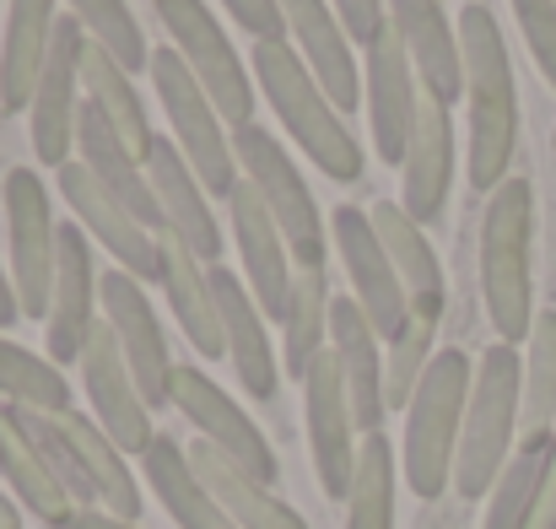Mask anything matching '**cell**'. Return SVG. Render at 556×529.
<instances>
[{
	"mask_svg": "<svg viewBox=\"0 0 556 529\" xmlns=\"http://www.w3.org/2000/svg\"><path fill=\"white\" fill-rule=\"evenodd\" d=\"M211 287H216V314H222L227 362H232L243 394H254V400H276L287 367H281V352L270 347V319H265V308L249 298L243 276H232L227 265H211Z\"/></svg>",
	"mask_w": 556,
	"mask_h": 529,
	"instance_id": "obj_21",
	"label": "cell"
},
{
	"mask_svg": "<svg viewBox=\"0 0 556 529\" xmlns=\"http://www.w3.org/2000/svg\"><path fill=\"white\" fill-rule=\"evenodd\" d=\"M5 238H11V287L22 303V319H49L54 298V254H60V222L49 205V184L38 168L5 174Z\"/></svg>",
	"mask_w": 556,
	"mask_h": 529,
	"instance_id": "obj_9",
	"label": "cell"
},
{
	"mask_svg": "<svg viewBox=\"0 0 556 529\" xmlns=\"http://www.w3.org/2000/svg\"><path fill=\"white\" fill-rule=\"evenodd\" d=\"M227 232L238 243V265H243V287L249 298L265 308V319L281 325L287 303H292V281H298V260H292V243L287 232L276 227L270 205L260 200L254 184H238L227 200Z\"/></svg>",
	"mask_w": 556,
	"mask_h": 529,
	"instance_id": "obj_18",
	"label": "cell"
},
{
	"mask_svg": "<svg viewBox=\"0 0 556 529\" xmlns=\"http://www.w3.org/2000/svg\"><path fill=\"white\" fill-rule=\"evenodd\" d=\"M0 481H5V492H11L38 525L54 529L60 519L76 514L71 492L60 487V476L49 470V459L38 454V443L22 432V421L11 416V405H0Z\"/></svg>",
	"mask_w": 556,
	"mask_h": 529,
	"instance_id": "obj_33",
	"label": "cell"
},
{
	"mask_svg": "<svg viewBox=\"0 0 556 529\" xmlns=\"http://www.w3.org/2000/svg\"><path fill=\"white\" fill-rule=\"evenodd\" d=\"M303 421H308V454H314L319 492L346 503L352 481H357L363 443H357V411H352V394H346L336 352H319L308 378H303Z\"/></svg>",
	"mask_w": 556,
	"mask_h": 529,
	"instance_id": "obj_11",
	"label": "cell"
},
{
	"mask_svg": "<svg viewBox=\"0 0 556 529\" xmlns=\"http://www.w3.org/2000/svg\"><path fill=\"white\" fill-rule=\"evenodd\" d=\"M519 427H525V352L519 347H486L476 356L470 378V405H465V432H459V459H454V492L465 503H486L508 459L519 454Z\"/></svg>",
	"mask_w": 556,
	"mask_h": 529,
	"instance_id": "obj_4",
	"label": "cell"
},
{
	"mask_svg": "<svg viewBox=\"0 0 556 529\" xmlns=\"http://www.w3.org/2000/svg\"><path fill=\"white\" fill-rule=\"evenodd\" d=\"M54 178H60V200L71 205L76 227H81L119 270H130L136 281H157V276H163V232H152L125 200H114L81 163H65Z\"/></svg>",
	"mask_w": 556,
	"mask_h": 529,
	"instance_id": "obj_13",
	"label": "cell"
},
{
	"mask_svg": "<svg viewBox=\"0 0 556 529\" xmlns=\"http://www.w3.org/2000/svg\"><path fill=\"white\" fill-rule=\"evenodd\" d=\"M530 529H556V427H552V438H546V454H541V487H535Z\"/></svg>",
	"mask_w": 556,
	"mask_h": 529,
	"instance_id": "obj_44",
	"label": "cell"
},
{
	"mask_svg": "<svg viewBox=\"0 0 556 529\" xmlns=\"http://www.w3.org/2000/svg\"><path fill=\"white\" fill-rule=\"evenodd\" d=\"M254 87L270 103V114L281 119V130L298 141V152L336 184H357L368 158L357 147V136L346 130V114L330 103V92L314 81V71L303 65V54L292 43H254L249 54Z\"/></svg>",
	"mask_w": 556,
	"mask_h": 529,
	"instance_id": "obj_2",
	"label": "cell"
},
{
	"mask_svg": "<svg viewBox=\"0 0 556 529\" xmlns=\"http://www.w3.org/2000/svg\"><path fill=\"white\" fill-rule=\"evenodd\" d=\"M508 5H514V22H519L546 87L556 92V0H508Z\"/></svg>",
	"mask_w": 556,
	"mask_h": 529,
	"instance_id": "obj_41",
	"label": "cell"
},
{
	"mask_svg": "<svg viewBox=\"0 0 556 529\" xmlns=\"http://www.w3.org/2000/svg\"><path fill=\"white\" fill-rule=\"evenodd\" d=\"M330 5L346 22V33L357 38V49H368L372 38L389 27V0H330Z\"/></svg>",
	"mask_w": 556,
	"mask_h": 529,
	"instance_id": "obj_43",
	"label": "cell"
},
{
	"mask_svg": "<svg viewBox=\"0 0 556 529\" xmlns=\"http://www.w3.org/2000/svg\"><path fill=\"white\" fill-rule=\"evenodd\" d=\"M81 54H87V27L60 11L54 27V49L49 65L38 76V92L27 103V130H33V158L43 168H65L76 163V130H81V109H87V87H81Z\"/></svg>",
	"mask_w": 556,
	"mask_h": 529,
	"instance_id": "obj_10",
	"label": "cell"
},
{
	"mask_svg": "<svg viewBox=\"0 0 556 529\" xmlns=\"http://www.w3.org/2000/svg\"><path fill=\"white\" fill-rule=\"evenodd\" d=\"M174 405L189 416V427L211 443V449H222L238 470H249L254 481H265V487H276V476H281V465H276V449H270V438L260 432V421L205 373V367H194V362H179V373H174Z\"/></svg>",
	"mask_w": 556,
	"mask_h": 529,
	"instance_id": "obj_14",
	"label": "cell"
},
{
	"mask_svg": "<svg viewBox=\"0 0 556 529\" xmlns=\"http://www.w3.org/2000/svg\"><path fill=\"white\" fill-rule=\"evenodd\" d=\"M541 454H546V443H519V454L508 459V470L497 476V487L486 497V525L481 529H530L535 487H541Z\"/></svg>",
	"mask_w": 556,
	"mask_h": 529,
	"instance_id": "obj_40",
	"label": "cell"
},
{
	"mask_svg": "<svg viewBox=\"0 0 556 529\" xmlns=\"http://www.w3.org/2000/svg\"><path fill=\"white\" fill-rule=\"evenodd\" d=\"M76 163L98 178L114 200H125L152 232H163V211H157V194H152V174L147 163L119 141V130L87 103L81 109V130H76Z\"/></svg>",
	"mask_w": 556,
	"mask_h": 529,
	"instance_id": "obj_28",
	"label": "cell"
},
{
	"mask_svg": "<svg viewBox=\"0 0 556 529\" xmlns=\"http://www.w3.org/2000/svg\"><path fill=\"white\" fill-rule=\"evenodd\" d=\"M81 389H87V405H92V421L136 459H147V449L157 443V427H152V405L130 373V362L119 352V341L109 336V325L92 330L87 352H81Z\"/></svg>",
	"mask_w": 556,
	"mask_h": 529,
	"instance_id": "obj_19",
	"label": "cell"
},
{
	"mask_svg": "<svg viewBox=\"0 0 556 529\" xmlns=\"http://www.w3.org/2000/svg\"><path fill=\"white\" fill-rule=\"evenodd\" d=\"M552 141H556V130H552Z\"/></svg>",
	"mask_w": 556,
	"mask_h": 529,
	"instance_id": "obj_48",
	"label": "cell"
},
{
	"mask_svg": "<svg viewBox=\"0 0 556 529\" xmlns=\"http://www.w3.org/2000/svg\"><path fill=\"white\" fill-rule=\"evenodd\" d=\"M556 427V314H541L525 341V427L519 443H546Z\"/></svg>",
	"mask_w": 556,
	"mask_h": 529,
	"instance_id": "obj_38",
	"label": "cell"
},
{
	"mask_svg": "<svg viewBox=\"0 0 556 529\" xmlns=\"http://www.w3.org/2000/svg\"><path fill=\"white\" fill-rule=\"evenodd\" d=\"M54 529H141L136 519H119V514H103V508H76L71 519H60Z\"/></svg>",
	"mask_w": 556,
	"mask_h": 529,
	"instance_id": "obj_45",
	"label": "cell"
},
{
	"mask_svg": "<svg viewBox=\"0 0 556 529\" xmlns=\"http://www.w3.org/2000/svg\"><path fill=\"white\" fill-rule=\"evenodd\" d=\"M394 492H400V454L383 432H372V438H363V454H357L346 529H394Z\"/></svg>",
	"mask_w": 556,
	"mask_h": 529,
	"instance_id": "obj_36",
	"label": "cell"
},
{
	"mask_svg": "<svg viewBox=\"0 0 556 529\" xmlns=\"http://www.w3.org/2000/svg\"><path fill=\"white\" fill-rule=\"evenodd\" d=\"M103 325H109V336L119 341V352L130 362V373H136L147 405H152V411L174 405V373H179V362L168 352V336H163V325H157V308H152V298H147V281H136V276L119 270V265L103 270Z\"/></svg>",
	"mask_w": 556,
	"mask_h": 529,
	"instance_id": "obj_17",
	"label": "cell"
},
{
	"mask_svg": "<svg viewBox=\"0 0 556 529\" xmlns=\"http://www.w3.org/2000/svg\"><path fill=\"white\" fill-rule=\"evenodd\" d=\"M227 22H238L243 33H254V43H287V11L281 0H222Z\"/></svg>",
	"mask_w": 556,
	"mask_h": 529,
	"instance_id": "obj_42",
	"label": "cell"
},
{
	"mask_svg": "<svg viewBox=\"0 0 556 529\" xmlns=\"http://www.w3.org/2000/svg\"><path fill=\"white\" fill-rule=\"evenodd\" d=\"M0 529H22V503L0 487Z\"/></svg>",
	"mask_w": 556,
	"mask_h": 529,
	"instance_id": "obj_47",
	"label": "cell"
},
{
	"mask_svg": "<svg viewBox=\"0 0 556 529\" xmlns=\"http://www.w3.org/2000/svg\"><path fill=\"white\" fill-rule=\"evenodd\" d=\"M459 49H465V178L476 194H492L508 184L514 152H519V92H514V60L503 22L476 0L459 11Z\"/></svg>",
	"mask_w": 556,
	"mask_h": 529,
	"instance_id": "obj_1",
	"label": "cell"
},
{
	"mask_svg": "<svg viewBox=\"0 0 556 529\" xmlns=\"http://www.w3.org/2000/svg\"><path fill=\"white\" fill-rule=\"evenodd\" d=\"M141 476H147L152 497L168 508V519L179 529H232V519L222 514V503L200 481V470H194V459H189V449L179 438L157 432V443L141 459Z\"/></svg>",
	"mask_w": 556,
	"mask_h": 529,
	"instance_id": "obj_32",
	"label": "cell"
},
{
	"mask_svg": "<svg viewBox=\"0 0 556 529\" xmlns=\"http://www.w3.org/2000/svg\"><path fill=\"white\" fill-rule=\"evenodd\" d=\"M0 405H22V411H71V383L49 356L27 352L16 341L0 336Z\"/></svg>",
	"mask_w": 556,
	"mask_h": 529,
	"instance_id": "obj_37",
	"label": "cell"
},
{
	"mask_svg": "<svg viewBox=\"0 0 556 529\" xmlns=\"http://www.w3.org/2000/svg\"><path fill=\"white\" fill-rule=\"evenodd\" d=\"M147 76H152L157 109L168 114V130H174L179 152L189 158V168L211 189V200H227L243 184L238 152H232V125L222 119V109L211 103V92L189 76L179 49H152V71Z\"/></svg>",
	"mask_w": 556,
	"mask_h": 529,
	"instance_id": "obj_6",
	"label": "cell"
},
{
	"mask_svg": "<svg viewBox=\"0 0 556 529\" xmlns=\"http://www.w3.org/2000/svg\"><path fill=\"white\" fill-rule=\"evenodd\" d=\"M330 308H336V298H330L325 270H298L292 303L281 314V367L292 378H308L314 356L330 352Z\"/></svg>",
	"mask_w": 556,
	"mask_h": 529,
	"instance_id": "obj_35",
	"label": "cell"
},
{
	"mask_svg": "<svg viewBox=\"0 0 556 529\" xmlns=\"http://www.w3.org/2000/svg\"><path fill=\"white\" fill-rule=\"evenodd\" d=\"M330 352L341 362V378H346V394H352V411H357V432L372 438L389 416V356H383V336L357 308V298H336Z\"/></svg>",
	"mask_w": 556,
	"mask_h": 529,
	"instance_id": "obj_24",
	"label": "cell"
},
{
	"mask_svg": "<svg viewBox=\"0 0 556 529\" xmlns=\"http://www.w3.org/2000/svg\"><path fill=\"white\" fill-rule=\"evenodd\" d=\"M287 11V38L303 54V65L314 71V81L330 92V103L341 114L363 109V65H357V38L346 33V22L336 16L330 0H281Z\"/></svg>",
	"mask_w": 556,
	"mask_h": 529,
	"instance_id": "obj_20",
	"label": "cell"
},
{
	"mask_svg": "<svg viewBox=\"0 0 556 529\" xmlns=\"http://www.w3.org/2000/svg\"><path fill=\"white\" fill-rule=\"evenodd\" d=\"M481 298L503 347H525L535 330V189L508 178L486 194L481 216Z\"/></svg>",
	"mask_w": 556,
	"mask_h": 529,
	"instance_id": "obj_3",
	"label": "cell"
},
{
	"mask_svg": "<svg viewBox=\"0 0 556 529\" xmlns=\"http://www.w3.org/2000/svg\"><path fill=\"white\" fill-rule=\"evenodd\" d=\"M54 421H60V432H65V443H71V454H76L81 476L92 481L98 508L141 525V487H136L130 454H125V449H119L98 421H92V411H76V405H71V411H60Z\"/></svg>",
	"mask_w": 556,
	"mask_h": 529,
	"instance_id": "obj_30",
	"label": "cell"
},
{
	"mask_svg": "<svg viewBox=\"0 0 556 529\" xmlns=\"http://www.w3.org/2000/svg\"><path fill=\"white\" fill-rule=\"evenodd\" d=\"M189 459H194L200 481L211 487V497L222 503V514L232 519V529H308L292 503L276 497V487H265V481H254L249 470H238V465H232L222 449H211L205 438L189 443Z\"/></svg>",
	"mask_w": 556,
	"mask_h": 529,
	"instance_id": "obj_31",
	"label": "cell"
},
{
	"mask_svg": "<svg viewBox=\"0 0 556 529\" xmlns=\"http://www.w3.org/2000/svg\"><path fill=\"white\" fill-rule=\"evenodd\" d=\"M54 27H60L54 0H11L5 38H0V109L5 114H27L54 49Z\"/></svg>",
	"mask_w": 556,
	"mask_h": 529,
	"instance_id": "obj_29",
	"label": "cell"
},
{
	"mask_svg": "<svg viewBox=\"0 0 556 529\" xmlns=\"http://www.w3.org/2000/svg\"><path fill=\"white\" fill-rule=\"evenodd\" d=\"M81 87H87V103L119 130V141H125L141 163H152L157 130H152V119H147V109H141L136 76H130L109 49H98L92 38H87V54H81Z\"/></svg>",
	"mask_w": 556,
	"mask_h": 529,
	"instance_id": "obj_34",
	"label": "cell"
},
{
	"mask_svg": "<svg viewBox=\"0 0 556 529\" xmlns=\"http://www.w3.org/2000/svg\"><path fill=\"white\" fill-rule=\"evenodd\" d=\"M22 319V303H16V287H11V270L0 265V330Z\"/></svg>",
	"mask_w": 556,
	"mask_h": 529,
	"instance_id": "obj_46",
	"label": "cell"
},
{
	"mask_svg": "<svg viewBox=\"0 0 556 529\" xmlns=\"http://www.w3.org/2000/svg\"><path fill=\"white\" fill-rule=\"evenodd\" d=\"M427 92H421V76L394 33V22L363 49V114H368L372 130V152L383 163H405V147H410V130H416V114H421Z\"/></svg>",
	"mask_w": 556,
	"mask_h": 529,
	"instance_id": "obj_16",
	"label": "cell"
},
{
	"mask_svg": "<svg viewBox=\"0 0 556 529\" xmlns=\"http://www.w3.org/2000/svg\"><path fill=\"white\" fill-rule=\"evenodd\" d=\"M330 243L346 265V281H352V298L357 308L372 319V330L383 336V347L400 341V330L410 325V298H405V281L394 270V260L383 254V238L372 227V216L363 205H336L330 211Z\"/></svg>",
	"mask_w": 556,
	"mask_h": 529,
	"instance_id": "obj_12",
	"label": "cell"
},
{
	"mask_svg": "<svg viewBox=\"0 0 556 529\" xmlns=\"http://www.w3.org/2000/svg\"><path fill=\"white\" fill-rule=\"evenodd\" d=\"M470 378L476 362L454 347L432 356L421 373L410 405H405V438H400V476L405 487L432 503L454 487V459H459V432H465V405H470Z\"/></svg>",
	"mask_w": 556,
	"mask_h": 529,
	"instance_id": "obj_5",
	"label": "cell"
},
{
	"mask_svg": "<svg viewBox=\"0 0 556 529\" xmlns=\"http://www.w3.org/2000/svg\"><path fill=\"white\" fill-rule=\"evenodd\" d=\"M147 174H152V194H157V211H163V232L185 238L205 265H222V222H216L211 189L189 168V158L179 152L174 136H157Z\"/></svg>",
	"mask_w": 556,
	"mask_h": 529,
	"instance_id": "obj_23",
	"label": "cell"
},
{
	"mask_svg": "<svg viewBox=\"0 0 556 529\" xmlns=\"http://www.w3.org/2000/svg\"><path fill=\"white\" fill-rule=\"evenodd\" d=\"M157 22L168 27V49H179L189 76L211 92V103L222 109V119L232 130L254 125V71L238 60L227 22H216V11L205 0H152Z\"/></svg>",
	"mask_w": 556,
	"mask_h": 529,
	"instance_id": "obj_8",
	"label": "cell"
},
{
	"mask_svg": "<svg viewBox=\"0 0 556 529\" xmlns=\"http://www.w3.org/2000/svg\"><path fill=\"white\" fill-rule=\"evenodd\" d=\"M378 238H383V254L394 260L400 281H405V298H410V314H427V319H443V303H448V287H443V260L427 238V227L400 205V200H378L368 211Z\"/></svg>",
	"mask_w": 556,
	"mask_h": 529,
	"instance_id": "obj_27",
	"label": "cell"
},
{
	"mask_svg": "<svg viewBox=\"0 0 556 529\" xmlns=\"http://www.w3.org/2000/svg\"><path fill=\"white\" fill-rule=\"evenodd\" d=\"M103 325V270L92 254V238L76 222H60V254H54V298H49V319H43V341L49 362L71 367L81 362L92 330Z\"/></svg>",
	"mask_w": 556,
	"mask_h": 529,
	"instance_id": "obj_15",
	"label": "cell"
},
{
	"mask_svg": "<svg viewBox=\"0 0 556 529\" xmlns=\"http://www.w3.org/2000/svg\"><path fill=\"white\" fill-rule=\"evenodd\" d=\"M454 168H459V147H454V114L443 103H421L405 163H400V205L427 227L443 222V205L454 194Z\"/></svg>",
	"mask_w": 556,
	"mask_h": 529,
	"instance_id": "obj_25",
	"label": "cell"
},
{
	"mask_svg": "<svg viewBox=\"0 0 556 529\" xmlns=\"http://www.w3.org/2000/svg\"><path fill=\"white\" fill-rule=\"evenodd\" d=\"M389 22L421 76V92L443 109L465 98V49H459V16L443 11V0H389Z\"/></svg>",
	"mask_w": 556,
	"mask_h": 529,
	"instance_id": "obj_22",
	"label": "cell"
},
{
	"mask_svg": "<svg viewBox=\"0 0 556 529\" xmlns=\"http://www.w3.org/2000/svg\"><path fill=\"white\" fill-rule=\"evenodd\" d=\"M179 330L194 352L205 362L227 356V341H222V314H216V287H211V265L189 249L185 238L163 232V276H157Z\"/></svg>",
	"mask_w": 556,
	"mask_h": 529,
	"instance_id": "obj_26",
	"label": "cell"
},
{
	"mask_svg": "<svg viewBox=\"0 0 556 529\" xmlns=\"http://www.w3.org/2000/svg\"><path fill=\"white\" fill-rule=\"evenodd\" d=\"M65 11H71V16L87 27V38H92L98 49H109L130 76L152 71L147 33H141V22H136V11H130L125 0H65Z\"/></svg>",
	"mask_w": 556,
	"mask_h": 529,
	"instance_id": "obj_39",
	"label": "cell"
},
{
	"mask_svg": "<svg viewBox=\"0 0 556 529\" xmlns=\"http://www.w3.org/2000/svg\"><path fill=\"white\" fill-rule=\"evenodd\" d=\"M232 152H238V174H243V184H254V189H260V200L270 205L276 227L287 232L298 270H325L330 227H325V211H319V200H314L308 178L298 174L292 152H287L270 130H260V125L232 130Z\"/></svg>",
	"mask_w": 556,
	"mask_h": 529,
	"instance_id": "obj_7",
	"label": "cell"
}]
</instances>
